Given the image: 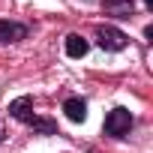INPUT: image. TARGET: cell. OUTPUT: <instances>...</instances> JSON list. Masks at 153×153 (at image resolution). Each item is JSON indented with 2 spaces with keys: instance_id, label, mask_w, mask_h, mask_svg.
I'll return each mask as SVG.
<instances>
[{
  "instance_id": "cell-8",
  "label": "cell",
  "mask_w": 153,
  "mask_h": 153,
  "mask_svg": "<svg viewBox=\"0 0 153 153\" xmlns=\"http://www.w3.org/2000/svg\"><path fill=\"white\" fill-rule=\"evenodd\" d=\"M3 138H6V129H3V123H0V144H3Z\"/></svg>"
},
{
  "instance_id": "cell-3",
  "label": "cell",
  "mask_w": 153,
  "mask_h": 153,
  "mask_svg": "<svg viewBox=\"0 0 153 153\" xmlns=\"http://www.w3.org/2000/svg\"><path fill=\"white\" fill-rule=\"evenodd\" d=\"M9 114L15 117V120H21V123H27V126H33L39 117L33 114V99L30 96H18V99H12L9 102Z\"/></svg>"
},
{
  "instance_id": "cell-9",
  "label": "cell",
  "mask_w": 153,
  "mask_h": 153,
  "mask_svg": "<svg viewBox=\"0 0 153 153\" xmlns=\"http://www.w3.org/2000/svg\"><path fill=\"white\" fill-rule=\"evenodd\" d=\"M144 3H147V6H153V0H144Z\"/></svg>"
},
{
  "instance_id": "cell-6",
  "label": "cell",
  "mask_w": 153,
  "mask_h": 153,
  "mask_svg": "<svg viewBox=\"0 0 153 153\" xmlns=\"http://www.w3.org/2000/svg\"><path fill=\"white\" fill-rule=\"evenodd\" d=\"M102 9H105L108 15L129 18V15H132V9H135V3H132V0H105V3H102Z\"/></svg>"
},
{
  "instance_id": "cell-5",
  "label": "cell",
  "mask_w": 153,
  "mask_h": 153,
  "mask_svg": "<svg viewBox=\"0 0 153 153\" xmlns=\"http://www.w3.org/2000/svg\"><path fill=\"white\" fill-rule=\"evenodd\" d=\"M63 111H66V117H69L72 123H84V120H87V102L78 99V96L66 99V102H63Z\"/></svg>"
},
{
  "instance_id": "cell-1",
  "label": "cell",
  "mask_w": 153,
  "mask_h": 153,
  "mask_svg": "<svg viewBox=\"0 0 153 153\" xmlns=\"http://www.w3.org/2000/svg\"><path fill=\"white\" fill-rule=\"evenodd\" d=\"M129 129H132V114H129L126 108H114V111H108V117H105V135H111V138H123Z\"/></svg>"
},
{
  "instance_id": "cell-2",
  "label": "cell",
  "mask_w": 153,
  "mask_h": 153,
  "mask_svg": "<svg viewBox=\"0 0 153 153\" xmlns=\"http://www.w3.org/2000/svg\"><path fill=\"white\" fill-rule=\"evenodd\" d=\"M96 42L105 51H123L126 42H129V36L123 30H117V27H96Z\"/></svg>"
},
{
  "instance_id": "cell-7",
  "label": "cell",
  "mask_w": 153,
  "mask_h": 153,
  "mask_svg": "<svg viewBox=\"0 0 153 153\" xmlns=\"http://www.w3.org/2000/svg\"><path fill=\"white\" fill-rule=\"evenodd\" d=\"M87 48H90V42H87L84 36H78V33H69V36H66V54H69V57H84Z\"/></svg>"
},
{
  "instance_id": "cell-4",
  "label": "cell",
  "mask_w": 153,
  "mask_h": 153,
  "mask_svg": "<svg viewBox=\"0 0 153 153\" xmlns=\"http://www.w3.org/2000/svg\"><path fill=\"white\" fill-rule=\"evenodd\" d=\"M27 39V27L18 21H0V45H9V42H21Z\"/></svg>"
}]
</instances>
